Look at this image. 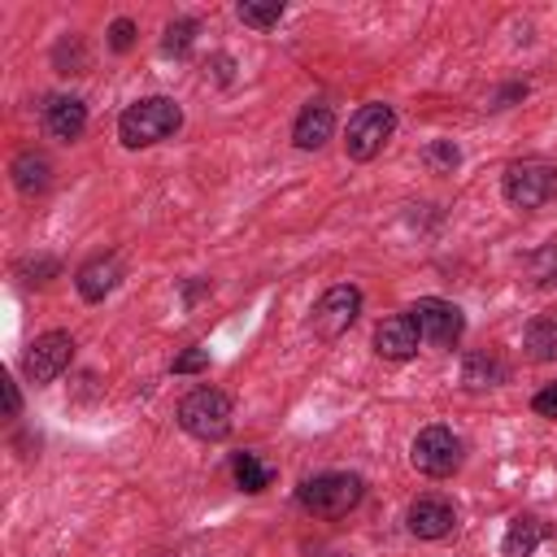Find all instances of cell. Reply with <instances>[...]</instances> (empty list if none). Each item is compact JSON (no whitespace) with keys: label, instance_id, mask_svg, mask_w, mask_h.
Returning a JSON list of instances; mask_svg holds the SVG:
<instances>
[{"label":"cell","instance_id":"obj_21","mask_svg":"<svg viewBox=\"0 0 557 557\" xmlns=\"http://www.w3.org/2000/svg\"><path fill=\"white\" fill-rule=\"evenodd\" d=\"M283 13H287L283 0H265V4H257V0H239V4H235V17H239L244 26H252V30H270V26H278Z\"/></svg>","mask_w":557,"mask_h":557},{"label":"cell","instance_id":"obj_31","mask_svg":"<svg viewBox=\"0 0 557 557\" xmlns=\"http://www.w3.org/2000/svg\"><path fill=\"white\" fill-rule=\"evenodd\" d=\"M22 413V392L13 379H4V418H17Z\"/></svg>","mask_w":557,"mask_h":557},{"label":"cell","instance_id":"obj_7","mask_svg":"<svg viewBox=\"0 0 557 557\" xmlns=\"http://www.w3.org/2000/svg\"><path fill=\"white\" fill-rule=\"evenodd\" d=\"M409 318L418 322V335L431 348H457L466 335V313L444 296H418L409 305Z\"/></svg>","mask_w":557,"mask_h":557},{"label":"cell","instance_id":"obj_9","mask_svg":"<svg viewBox=\"0 0 557 557\" xmlns=\"http://www.w3.org/2000/svg\"><path fill=\"white\" fill-rule=\"evenodd\" d=\"M70 361H74V335L70 331H44V335L30 339V348L22 357V374L35 387H44V383L61 379L70 370Z\"/></svg>","mask_w":557,"mask_h":557},{"label":"cell","instance_id":"obj_25","mask_svg":"<svg viewBox=\"0 0 557 557\" xmlns=\"http://www.w3.org/2000/svg\"><path fill=\"white\" fill-rule=\"evenodd\" d=\"M17 274L26 283H48V278L61 274V261L57 257H30V261H17Z\"/></svg>","mask_w":557,"mask_h":557},{"label":"cell","instance_id":"obj_22","mask_svg":"<svg viewBox=\"0 0 557 557\" xmlns=\"http://www.w3.org/2000/svg\"><path fill=\"white\" fill-rule=\"evenodd\" d=\"M522 270L531 278V287H553L557 283V244H540L535 252H527Z\"/></svg>","mask_w":557,"mask_h":557},{"label":"cell","instance_id":"obj_27","mask_svg":"<svg viewBox=\"0 0 557 557\" xmlns=\"http://www.w3.org/2000/svg\"><path fill=\"white\" fill-rule=\"evenodd\" d=\"M170 370H174V374H200V370H209V348L191 344L187 352H178V357L170 361Z\"/></svg>","mask_w":557,"mask_h":557},{"label":"cell","instance_id":"obj_19","mask_svg":"<svg viewBox=\"0 0 557 557\" xmlns=\"http://www.w3.org/2000/svg\"><path fill=\"white\" fill-rule=\"evenodd\" d=\"M231 479H235L239 492L257 496V492H265V487L274 483V470H270L257 453H235V457H231Z\"/></svg>","mask_w":557,"mask_h":557},{"label":"cell","instance_id":"obj_16","mask_svg":"<svg viewBox=\"0 0 557 557\" xmlns=\"http://www.w3.org/2000/svg\"><path fill=\"white\" fill-rule=\"evenodd\" d=\"M505 379H509V361L496 348H474L461 357V387L466 392H487V387H500Z\"/></svg>","mask_w":557,"mask_h":557},{"label":"cell","instance_id":"obj_1","mask_svg":"<svg viewBox=\"0 0 557 557\" xmlns=\"http://www.w3.org/2000/svg\"><path fill=\"white\" fill-rule=\"evenodd\" d=\"M361 500H366V479L352 470H322L296 487V505L313 518H326V522L348 518Z\"/></svg>","mask_w":557,"mask_h":557},{"label":"cell","instance_id":"obj_4","mask_svg":"<svg viewBox=\"0 0 557 557\" xmlns=\"http://www.w3.org/2000/svg\"><path fill=\"white\" fill-rule=\"evenodd\" d=\"M500 196H505V205H513L522 213L527 209H544L548 200H557V165L535 161V157L509 161L505 174H500Z\"/></svg>","mask_w":557,"mask_h":557},{"label":"cell","instance_id":"obj_14","mask_svg":"<svg viewBox=\"0 0 557 557\" xmlns=\"http://www.w3.org/2000/svg\"><path fill=\"white\" fill-rule=\"evenodd\" d=\"M331 135H335V109H331L326 100H309V104L296 113V122H292V144H296L300 152H318Z\"/></svg>","mask_w":557,"mask_h":557},{"label":"cell","instance_id":"obj_24","mask_svg":"<svg viewBox=\"0 0 557 557\" xmlns=\"http://www.w3.org/2000/svg\"><path fill=\"white\" fill-rule=\"evenodd\" d=\"M422 165H426L431 174H453V170L461 165V148H457L453 139H431V144L422 148Z\"/></svg>","mask_w":557,"mask_h":557},{"label":"cell","instance_id":"obj_2","mask_svg":"<svg viewBox=\"0 0 557 557\" xmlns=\"http://www.w3.org/2000/svg\"><path fill=\"white\" fill-rule=\"evenodd\" d=\"M178 126H183V104L178 100H170V96H144V100H135V104L122 109L117 139H122V148L135 152V148H152V144L170 139Z\"/></svg>","mask_w":557,"mask_h":557},{"label":"cell","instance_id":"obj_30","mask_svg":"<svg viewBox=\"0 0 557 557\" xmlns=\"http://www.w3.org/2000/svg\"><path fill=\"white\" fill-rule=\"evenodd\" d=\"M527 96V83H509V87H500L496 96H492V109H509L513 100H522Z\"/></svg>","mask_w":557,"mask_h":557},{"label":"cell","instance_id":"obj_15","mask_svg":"<svg viewBox=\"0 0 557 557\" xmlns=\"http://www.w3.org/2000/svg\"><path fill=\"white\" fill-rule=\"evenodd\" d=\"M9 178H13V187H17L26 200H35V196H44V191L52 187V161H48L39 148H22V152H13V161H9Z\"/></svg>","mask_w":557,"mask_h":557},{"label":"cell","instance_id":"obj_10","mask_svg":"<svg viewBox=\"0 0 557 557\" xmlns=\"http://www.w3.org/2000/svg\"><path fill=\"white\" fill-rule=\"evenodd\" d=\"M405 527L413 540H444L457 531V505L448 496H435V492L413 496L405 509Z\"/></svg>","mask_w":557,"mask_h":557},{"label":"cell","instance_id":"obj_28","mask_svg":"<svg viewBox=\"0 0 557 557\" xmlns=\"http://www.w3.org/2000/svg\"><path fill=\"white\" fill-rule=\"evenodd\" d=\"M531 413H540V418H557V383H544V387L531 396Z\"/></svg>","mask_w":557,"mask_h":557},{"label":"cell","instance_id":"obj_11","mask_svg":"<svg viewBox=\"0 0 557 557\" xmlns=\"http://www.w3.org/2000/svg\"><path fill=\"white\" fill-rule=\"evenodd\" d=\"M39 122H44V131L52 135V139H61V144H74L83 131H87V104L78 100V96H44V104H39Z\"/></svg>","mask_w":557,"mask_h":557},{"label":"cell","instance_id":"obj_26","mask_svg":"<svg viewBox=\"0 0 557 557\" xmlns=\"http://www.w3.org/2000/svg\"><path fill=\"white\" fill-rule=\"evenodd\" d=\"M135 39H139V26H135L131 17H113V22H109V48H113V52H131Z\"/></svg>","mask_w":557,"mask_h":557},{"label":"cell","instance_id":"obj_18","mask_svg":"<svg viewBox=\"0 0 557 557\" xmlns=\"http://www.w3.org/2000/svg\"><path fill=\"white\" fill-rule=\"evenodd\" d=\"M522 352H527V361H535V366H553V361H557V313H540V318L527 322V331H522Z\"/></svg>","mask_w":557,"mask_h":557},{"label":"cell","instance_id":"obj_29","mask_svg":"<svg viewBox=\"0 0 557 557\" xmlns=\"http://www.w3.org/2000/svg\"><path fill=\"white\" fill-rule=\"evenodd\" d=\"M209 70H213V78L226 87V83H231V70H235V61H231L226 52H213V57L205 61V74H209Z\"/></svg>","mask_w":557,"mask_h":557},{"label":"cell","instance_id":"obj_23","mask_svg":"<svg viewBox=\"0 0 557 557\" xmlns=\"http://www.w3.org/2000/svg\"><path fill=\"white\" fill-rule=\"evenodd\" d=\"M52 70H57V74H83V70H87L83 35H61V39H57V48H52Z\"/></svg>","mask_w":557,"mask_h":557},{"label":"cell","instance_id":"obj_17","mask_svg":"<svg viewBox=\"0 0 557 557\" xmlns=\"http://www.w3.org/2000/svg\"><path fill=\"white\" fill-rule=\"evenodd\" d=\"M540 540H544V522L535 513H513L500 535V557H535Z\"/></svg>","mask_w":557,"mask_h":557},{"label":"cell","instance_id":"obj_3","mask_svg":"<svg viewBox=\"0 0 557 557\" xmlns=\"http://www.w3.org/2000/svg\"><path fill=\"white\" fill-rule=\"evenodd\" d=\"M231 422H235V409H231V396L222 387H191L183 400H178V426L200 440V444H218L231 435Z\"/></svg>","mask_w":557,"mask_h":557},{"label":"cell","instance_id":"obj_5","mask_svg":"<svg viewBox=\"0 0 557 557\" xmlns=\"http://www.w3.org/2000/svg\"><path fill=\"white\" fill-rule=\"evenodd\" d=\"M392 131H396V109L392 104H383V100L361 104L348 117V126H344V152H348V161H374L383 152V144L392 139Z\"/></svg>","mask_w":557,"mask_h":557},{"label":"cell","instance_id":"obj_8","mask_svg":"<svg viewBox=\"0 0 557 557\" xmlns=\"http://www.w3.org/2000/svg\"><path fill=\"white\" fill-rule=\"evenodd\" d=\"M357 313H361V287L357 283H335L309 309V331L318 339H339L357 322Z\"/></svg>","mask_w":557,"mask_h":557},{"label":"cell","instance_id":"obj_20","mask_svg":"<svg viewBox=\"0 0 557 557\" xmlns=\"http://www.w3.org/2000/svg\"><path fill=\"white\" fill-rule=\"evenodd\" d=\"M196 35H200V22L196 17H170L165 30H161V52L165 57H187L191 44H196Z\"/></svg>","mask_w":557,"mask_h":557},{"label":"cell","instance_id":"obj_6","mask_svg":"<svg viewBox=\"0 0 557 557\" xmlns=\"http://www.w3.org/2000/svg\"><path fill=\"white\" fill-rule=\"evenodd\" d=\"M461 461H466V444L448 426H422L409 444V466L426 479H453Z\"/></svg>","mask_w":557,"mask_h":557},{"label":"cell","instance_id":"obj_12","mask_svg":"<svg viewBox=\"0 0 557 557\" xmlns=\"http://www.w3.org/2000/svg\"><path fill=\"white\" fill-rule=\"evenodd\" d=\"M418 344H422V335H418V322L409 318V309L392 313V318H383L374 326V352L383 361H409L418 352Z\"/></svg>","mask_w":557,"mask_h":557},{"label":"cell","instance_id":"obj_13","mask_svg":"<svg viewBox=\"0 0 557 557\" xmlns=\"http://www.w3.org/2000/svg\"><path fill=\"white\" fill-rule=\"evenodd\" d=\"M117 283H122V257H117V252H96V257L83 261L78 274H74V287H78V296H83L87 305L104 300Z\"/></svg>","mask_w":557,"mask_h":557}]
</instances>
